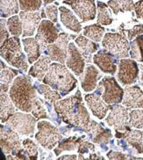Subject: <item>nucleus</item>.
I'll return each mask as SVG.
<instances>
[{
	"mask_svg": "<svg viewBox=\"0 0 143 160\" xmlns=\"http://www.w3.org/2000/svg\"><path fill=\"white\" fill-rule=\"evenodd\" d=\"M59 10L61 21L64 26L75 33H80V31H82V25L73 13L64 6L60 7Z\"/></svg>",
	"mask_w": 143,
	"mask_h": 160,
	"instance_id": "24",
	"label": "nucleus"
},
{
	"mask_svg": "<svg viewBox=\"0 0 143 160\" xmlns=\"http://www.w3.org/2000/svg\"><path fill=\"white\" fill-rule=\"evenodd\" d=\"M88 158H89V159H102V160L105 159V158L104 157H101V156H97V154H95V153H90Z\"/></svg>",
	"mask_w": 143,
	"mask_h": 160,
	"instance_id": "48",
	"label": "nucleus"
},
{
	"mask_svg": "<svg viewBox=\"0 0 143 160\" xmlns=\"http://www.w3.org/2000/svg\"><path fill=\"white\" fill-rule=\"evenodd\" d=\"M38 132L35 136L36 141L45 149L51 150L62 139L59 130L47 121L39 122L37 124Z\"/></svg>",
	"mask_w": 143,
	"mask_h": 160,
	"instance_id": "7",
	"label": "nucleus"
},
{
	"mask_svg": "<svg viewBox=\"0 0 143 160\" xmlns=\"http://www.w3.org/2000/svg\"><path fill=\"white\" fill-rule=\"evenodd\" d=\"M22 145L20 142L19 133L8 127V126L1 125L0 128V146L5 154H12L16 156L21 150Z\"/></svg>",
	"mask_w": 143,
	"mask_h": 160,
	"instance_id": "10",
	"label": "nucleus"
},
{
	"mask_svg": "<svg viewBox=\"0 0 143 160\" xmlns=\"http://www.w3.org/2000/svg\"><path fill=\"white\" fill-rule=\"evenodd\" d=\"M1 17L8 18L19 13V0H0Z\"/></svg>",
	"mask_w": 143,
	"mask_h": 160,
	"instance_id": "33",
	"label": "nucleus"
},
{
	"mask_svg": "<svg viewBox=\"0 0 143 160\" xmlns=\"http://www.w3.org/2000/svg\"><path fill=\"white\" fill-rule=\"evenodd\" d=\"M126 32L127 36H128V40H129V41H132V40L134 38H136V36H140V35H142L143 25L140 24V25H136V26H134L132 29H130V30L126 31Z\"/></svg>",
	"mask_w": 143,
	"mask_h": 160,
	"instance_id": "45",
	"label": "nucleus"
},
{
	"mask_svg": "<svg viewBox=\"0 0 143 160\" xmlns=\"http://www.w3.org/2000/svg\"><path fill=\"white\" fill-rule=\"evenodd\" d=\"M42 82L65 96L77 87V81L64 64L60 62L51 63L48 72Z\"/></svg>",
	"mask_w": 143,
	"mask_h": 160,
	"instance_id": "3",
	"label": "nucleus"
},
{
	"mask_svg": "<svg viewBox=\"0 0 143 160\" xmlns=\"http://www.w3.org/2000/svg\"><path fill=\"white\" fill-rule=\"evenodd\" d=\"M94 93L101 96L108 105H116L122 102L124 96V89L112 76H105L99 83Z\"/></svg>",
	"mask_w": 143,
	"mask_h": 160,
	"instance_id": "5",
	"label": "nucleus"
},
{
	"mask_svg": "<svg viewBox=\"0 0 143 160\" xmlns=\"http://www.w3.org/2000/svg\"><path fill=\"white\" fill-rule=\"evenodd\" d=\"M85 137V135H83L82 137H77V136H73V137H70L63 140H61L59 142L58 146L54 149V152L56 155H60L62 152H65V151H74L77 150L78 147H79L80 142L82 141V139Z\"/></svg>",
	"mask_w": 143,
	"mask_h": 160,
	"instance_id": "28",
	"label": "nucleus"
},
{
	"mask_svg": "<svg viewBox=\"0 0 143 160\" xmlns=\"http://www.w3.org/2000/svg\"><path fill=\"white\" fill-rule=\"evenodd\" d=\"M23 147L30 159L36 160L38 158V147L30 138L23 140Z\"/></svg>",
	"mask_w": 143,
	"mask_h": 160,
	"instance_id": "40",
	"label": "nucleus"
},
{
	"mask_svg": "<svg viewBox=\"0 0 143 160\" xmlns=\"http://www.w3.org/2000/svg\"><path fill=\"white\" fill-rule=\"evenodd\" d=\"M139 76V66L133 59L123 58L119 62L117 79L123 86L135 83Z\"/></svg>",
	"mask_w": 143,
	"mask_h": 160,
	"instance_id": "11",
	"label": "nucleus"
},
{
	"mask_svg": "<svg viewBox=\"0 0 143 160\" xmlns=\"http://www.w3.org/2000/svg\"><path fill=\"white\" fill-rule=\"evenodd\" d=\"M73 38H75V36H69L68 34L61 33L54 43L47 45L41 49L46 55L51 58L52 61L64 64L66 62L68 54L69 41Z\"/></svg>",
	"mask_w": 143,
	"mask_h": 160,
	"instance_id": "8",
	"label": "nucleus"
},
{
	"mask_svg": "<svg viewBox=\"0 0 143 160\" xmlns=\"http://www.w3.org/2000/svg\"><path fill=\"white\" fill-rule=\"evenodd\" d=\"M52 62V59L48 56H41V58L35 62L29 71V74L39 81H42Z\"/></svg>",
	"mask_w": 143,
	"mask_h": 160,
	"instance_id": "25",
	"label": "nucleus"
},
{
	"mask_svg": "<svg viewBox=\"0 0 143 160\" xmlns=\"http://www.w3.org/2000/svg\"><path fill=\"white\" fill-rule=\"evenodd\" d=\"M94 63L102 72L109 74H115L117 70V58L109 52L107 50H101L93 58Z\"/></svg>",
	"mask_w": 143,
	"mask_h": 160,
	"instance_id": "16",
	"label": "nucleus"
},
{
	"mask_svg": "<svg viewBox=\"0 0 143 160\" xmlns=\"http://www.w3.org/2000/svg\"><path fill=\"white\" fill-rule=\"evenodd\" d=\"M45 11L47 14V18L52 21L53 23H57L58 21V8L57 5L54 4H51V5H47L45 8Z\"/></svg>",
	"mask_w": 143,
	"mask_h": 160,
	"instance_id": "42",
	"label": "nucleus"
},
{
	"mask_svg": "<svg viewBox=\"0 0 143 160\" xmlns=\"http://www.w3.org/2000/svg\"><path fill=\"white\" fill-rule=\"evenodd\" d=\"M36 121L37 120L35 116L26 114V112H17L8 118L5 125L20 135L33 136L36 130Z\"/></svg>",
	"mask_w": 143,
	"mask_h": 160,
	"instance_id": "9",
	"label": "nucleus"
},
{
	"mask_svg": "<svg viewBox=\"0 0 143 160\" xmlns=\"http://www.w3.org/2000/svg\"><path fill=\"white\" fill-rule=\"evenodd\" d=\"M97 23L102 25H110L113 22V18L111 16L110 11L107 8V4L99 1L97 3Z\"/></svg>",
	"mask_w": 143,
	"mask_h": 160,
	"instance_id": "35",
	"label": "nucleus"
},
{
	"mask_svg": "<svg viewBox=\"0 0 143 160\" xmlns=\"http://www.w3.org/2000/svg\"><path fill=\"white\" fill-rule=\"evenodd\" d=\"M7 27L13 36H17L19 37L23 34V25L22 21L18 15H14L10 17L7 20Z\"/></svg>",
	"mask_w": 143,
	"mask_h": 160,
	"instance_id": "36",
	"label": "nucleus"
},
{
	"mask_svg": "<svg viewBox=\"0 0 143 160\" xmlns=\"http://www.w3.org/2000/svg\"><path fill=\"white\" fill-rule=\"evenodd\" d=\"M59 36V30L56 27L54 23L51 20H42L37 29L36 39L40 43L41 48L47 45L52 44L57 40Z\"/></svg>",
	"mask_w": 143,
	"mask_h": 160,
	"instance_id": "14",
	"label": "nucleus"
},
{
	"mask_svg": "<svg viewBox=\"0 0 143 160\" xmlns=\"http://www.w3.org/2000/svg\"><path fill=\"white\" fill-rule=\"evenodd\" d=\"M121 103L128 109H143V91L138 86L126 87Z\"/></svg>",
	"mask_w": 143,
	"mask_h": 160,
	"instance_id": "20",
	"label": "nucleus"
},
{
	"mask_svg": "<svg viewBox=\"0 0 143 160\" xmlns=\"http://www.w3.org/2000/svg\"><path fill=\"white\" fill-rule=\"evenodd\" d=\"M102 46L117 59L127 58L130 56L131 44L124 34H105L102 40Z\"/></svg>",
	"mask_w": 143,
	"mask_h": 160,
	"instance_id": "6",
	"label": "nucleus"
},
{
	"mask_svg": "<svg viewBox=\"0 0 143 160\" xmlns=\"http://www.w3.org/2000/svg\"><path fill=\"white\" fill-rule=\"evenodd\" d=\"M19 18L22 21L23 34L24 38L33 36L36 29H38L40 21L42 19V14L40 12H19Z\"/></svg>",
	"mask_w": 143,
	"mask_h": 160,
	"instance_id": "17",
	"label": "nucleus"
},
{
	"mask_svg": "<svg viewBox=\"0 0 143 160\" xmlns=\"http://www.w3.org/2000/svg\"><path fill=\"white\" fill-rule=\"evenodd\" d=\"M8 94L17 109L26 113H31L34 104L39 99L31 78L26 75H19L14 78Z\"/></svg>",
	"mask_w": 143,
	"mask_h": 160,
	"instance_id": "2",
	"label": "nucleus"
},
{
	"mask_svg": "<svg viewBox=\"0 0 143 160\" xmlns=\"http://www.w3.org/2000/svg\"><path fill=\"white\" fill-rule=\"evenodd\" d=\"M92 141L94 143L108 144L112 138V132L110 129H105L94 121H91L90 130L88 132Z\"/></svg>",
	"mask_w": 143,
	"mask_h": 160,
	"instance_id": "22",
	"label": "nucleus"
},
{
	"mask_svg": "<svg viewBox=\"0 0 143 160\" xmlns=\"http://www.w3.org/2000/svg\"><path fill=\"white\" fill-rule=\"evenodd\" d=\"M101 74L97 68L88 64L85 67L84 72L79 76L81 86L85 92H91L95 90L98 86V80L100 79Z\"/></svg>",
	"mask_w": 143,
	"mask_h": 160,
	"instance_id": "19",
	"label": "nucleus"
},
{
	"mask_svg": "<svg viewBox=\"0 0 143 160\" xmlns=\"http://www.w3.org/2000/svg\"><path fill=\"white\" fill-rule=\"evenodd\" d=\"M105 122L110 127H114L116 131L126 132L131 128L129 124L128 108L122 105H114L111 111L105 119Z\"/></svg>",
	"mask_w": 143,
	"mask_h": 160,
	"instance_id": "12",
	"label": "nucleus"
},
{
	"mask_svg": "<svg viewBox=\"0 0 143 160\" xmlns=\"http://www.w3.org/2000/svg\"><path fill=\"white\" fill-rule=\"evenodd\" d=\"M116 137L122 138L130 146L136 150L138 153H143V131L130 128L126 132L116 131Z\"/></svg>",
	"mask_w": 143,
	"mask_h": 160,
	"instance_id": "21",
	"label": "nucleus"
},
{
	"mask_svg": "<svg viewBox=\"0 0 143 160\" xmlns=\"http://www.w3.org/2000/svg\"><path fill=\"white\" fill-rule=\"evenodd\" d=\"M140 83L141 86H143V72L141 73V78H140Z\"/></svg>",
	"mask_w": 143,
	"mask_h": 160,
	"instance_id": "50",
	"label": "nucleus"
},
{
	"mask_svg": "<svg viewBox=\"0 0 143 160\" xmlns=\"http://www.w3.org/2000/svg\"><path fill=\"white\" fill-rule=\"evenodd\" d=\"M53 105L56 113L62 122L76 127L78 131L82 130L88 133L91 124L90 116L83 104L79 89L73 95L56 101Z\"/></svg>",
	"mask_w": 143,
	"mask_h": 160,
	"instance_id": "1",
	"label": "nucleus"
},
{
	"mask_svg": "<svg viewBox=\"0 0 143 160\" xmlns=\"http://www.w3.org/2000/svg\"><path fill=\"white\" fill-rule=\"evenodd\" d=\"M84 99L93 115L99 120H103L105 118L108 111L111 110V107H112L110 105H108L107 103H105L103 99L100 98L99 94L95 93L86 94Z\"/></svg>",
	"mask_w": 143,
	"mask_h": 160,
	"instance_id": "18",
	"label": "nucleus"
},
{
	"mask_svg": "<svg viewBox=\"0 0 143 160\" xmlns=\"http://www.w3.org/2000/svg\"><path fill=\"white\" fill-rule=\"evenodd\" d=\"M19 3L21 11L36 12L40 10L43 0H19Z\"/></svg>",
	"mask_w": 143,
	"mask_h": 160,
	"instance_id": "38",
	"label": "nucleus"
},
{
	"mask_svg": "<svg viewBox=\"0 0 143 160\" xmlns=\"http://www.w3.org/2000/svg\"><path fill=\"white\" fill-rule=\"evenodd\" d=\"M75 43L79 48L80 52L83 56L87 62H93V54L95 53L99 50V46L97 43L90 41L88 37L83 36H77L75 39Z\"/></svg>",
	"mask_w": 143,
	"mask_h": 160,
	"instance_id": "23",
	"label": "nucleus"
},
{
	"mask_svg": "<svg viewBox=\"0 0 143 160\" xmlns=\"http://www.w3.org/2000/svg\"><path fill=\"white\" fill-rule=\"evenodd\" d=\"M105 29L99 24L88 25L83 29V36L96 42L102 41L103 37L105 36Z\"/></svg>",
	"mask_w": 143,
	"mask_h": 160,
	"instance_id": "32",
	"label": "nucleus"
},
{
	"mask_svg": "<svg viewBox=\"0 0 143 160\" xmlns=\"http://www.w3.org/2000/svg\"><path fill=\"white\" fill-rule=\"evenodd\" d=\"M77 155L75 154H67V155H63V156H62V157H59L57 158L58 160L60 159H69V160H73V159H77Z\"/></svg>",
	"mask_w": 143,
	"mask_h": 160,
	"instance_id": "47",
	"label": "nucleus"
},
{
	"mask_svg": "<svg viewBox=\"0 0 143 160\" xmlns=\"http://www.w3.org/2000/svg\"><path fill=\"white\" fill-rule=\"evenodd\" d=\"M44 101L40 97L39 99L34 104L33 110L31 111V114L36 118V120H42V119H50L48 114H47L46 109H45Z\"/></svg>",
	"mask_w": 143,
	"mask_h": 160,
	"instance_id": "39",
	"label": "nucleus"
},
{
	"mask_svg": "<svg viewBox=\"0 0 143 160\" xmlns=\"http://www.w3.org/2000/svg\"><path fill=\"white\" fill-rule=\"evenodd\" d=\"M129 124L131 128L143 129V109H136L130 112Z\"/></svg>",
	"mask_w": 143,
	"mask_h": 160,
	"instance_id": "37",
	"label": "nucleus"
},
{
	"mask_svg": "<svg viewBox=\"0 0 143 160\" xmlns=\"http://www.w3.org/2000/svg\"><path fill=\"white\" fill-rule=\"evenodd\" d=\"M19 74V71L11 68L6 67L5 68L1 70V75H0V88L1 92L7 93L9 91V88L11 87L14 78Z\"/></svg>",
	"mask_w": 143,
	"mask_h": 160,
	"instance_id": "29",
	"label": "nucleus"
},
{
	"mask_svg": "<svg viewBox=\"0 0 143 160\" xmlns=\"http://www.w3.org/2000/svg\"><path fill=\"white\" fill-rule=\"evenodd\" d=\"M107 157L110 159H143L142 158H136L134 156H131V155L124 154L120 152H116V151H110L108 152Z\"/></svg>",
	"mask_w": 143,
	"mask_h": 160,
	"instance_id": "44",
	"label": "nucleus"
},
{
	"mask_svg": "<svg viewBox=\"0 0 143 160\" xmlns=\"http://www.w3.org/2000/svg\"><path fill=\"white\" fill-rule=\"evenodd\" d=\"M63 3L70 6L83 22L93 20L96 17L94 0H63Z\"/></svg>",
	"mask_w": 143,
	"mask_h": 160,
	"instance_id": "13",
	"label": "nucleus"
},
{
	"mask_svg": "<svg viewBox=\"0 0 143 160\" xmlns=\"http://www.w3.org/2000/svg\"><path fill=\"white\" fill-rule=\"evenodd\" d=\"M6 65L4 64V62H3V61H1V70H3V69H4L6 68Z\"/></svg>",
	"mask_w": 143,
	"mask_h": 160,
	"instance_id": "51",
	"label": "nucleus"
},
{
	"mask_svg": "<svg viewBox=\"0 0 143 160\" xmlns=\"http://www.w3.org/2000/svg\"><path fill=\"white\" fill-rule=\"evenodd\" d=\"M139 68H141V70H143V64H140V65H139Z\"/></svg>",
	"mask_w": 143,
	"mask_h": 160,
	"instance_id": "52",
	"label": "nucleus"
},
{
	"mask_svg": "<svg viewBox=\"0 0 143 160\" xmlns=\"http://www.w3.org/2000/svg\"><path fill=\"white\" fill-rule=\"evenodd\" d=\"M135 11L136 17L143 19V0L137 1L135 3Z\"/></svg>",
	"mask_w": 143,
	"mask_h": 160,
	"instance_id": "46",
	"label": "nucleus"
},
{
	"mask_svg": "<svg viewBox=\"0 0 143 160\" xmlns=\"http://www.w3.org/2000/svg\"><path fill=\"white\" fill-rule=\"evenodd\" d=\"M86 136L82 139V141L80 142L79 147H78V149H77V152L78 154H85V153H88L89 152V151H93L94 152L95 150V147L93 143H91L88 141L85 140Z\"/></svg>",
	"mask_w": 143,
	"mask_h": 160,
	"instance_id": "41",
	"label": "nucleus"
},
{
	"mask_svg": "<svg viewBox=\"0 0 143 160\" xmlns=\"http://www.w3.org/2000/svg\"><path fill=\"white\" fill-rule=\"evenodd\" d=\"M15 105L12 101L9 94L1 92L0 95V115L1 122L5 123L8 118L15 112Z\"/></svg>",
	"mask_w": 143,
	"mask_h": 160,
	"instance_id": "27",
	"label": "nucleus"
},
{
	"mask_svg": "<svg viewBox=\"0 0 143 160\" xmlns=\"http://www.w3.org/2000/svg\"><path fill=\"white\" fill-rule=\"evenodd\" d=\"M107 5L112 9L115 14H118L120 12L133 11L135 9L133 0H110L108 1Z\"/></svg>",
	"mask_w": 143,
	"mask_h": 160,
	"instance_id": "31",
	"label": "nucleus"
},
{
	"mask_svg": "<svg viewBox=\"0 0 143 160\" xmlns=\"http://www.w3.org/2000/svg\"><path fill=\"white\" fill-rule=\"evenodd\" d=\"M1 57L10 66L20 69L23 72H27L29 64L21 49L19 37L12 36L3 42L1 46Z\"/></svg>",
	"mask_w": 143,
	"mask_h": 160,
	"instance_id": "4",
	"label": "nucleus"
},
{
	"mask_svg": "<svg viewBox=\"0 0 143 160\" xmlns=\"http://www.w3.org/2000/svg\"><path fill=\"white\" fill-rule=\"evenodd\" d=\"M66 64L67 67L78 77L84 72L85 59L82 55L80 50L76 47L73 42H70L68 45V54Z\"/></svg>",
	"mask_w": 143,
	"mask_h": 160,
	"instance_id": "15",
	"label": "nucleus"
},
{
	"mask_svg": "<svg viewBox=\"0 0 143 160\" xmlns=\"http://www.w3.org/2000/svg\"><path fill=\"white\" fill-rule=\"evenodd\" d=\"M34 87L36 88L39 94H42V96L45 97V99L49 100L50 102L55 103L57 100H60L62 99V95L58 91L55 89H52V87L47 85L46 83H39L38 82H36Z\"/></svg>",
	"mask_w": 143,
	"mask_h": 160,
	"instance_id": "30",
	"label": "nucleus"
},
{
	"mask_svg": "<svg viewBox=\"0 0 143 160\" xmlns=\"http://www.w3.org/2000/svg\"><path fill=\"white\" fill-rule=\"evenodd\" d=\"M9 31L7 27V21L3 18L1 19V24H0V43L1 46L3 44L7 39L9 38Z\"/></svg>",
	"mask_w": 143,
	"mask_h": 160,
	"instance_id": "43",
	"label": "nucleus"
},
{
	"mask_svg": "<svg viewBox=\"0 0 143 160\" xmlns=\"http://www.w3.org/2000/svg\"><path fill=\"white\" fill-rule=\"evenodd\" d=\"M130 57L133 60L143 62V34L136 36L131 42Z\"/></svg>",
	"mask_w": 143,
	"mask_h": 160,
	"instance_id": "34",
	"label": "nucleus"
},
{
	"mask_svg": "<svg viewBox=\"0 0 143 160\" xmlns=\"http://www.w3.org/2000/svg\"><path fill=\"white\" fill-rule=\"evenodd\" d=\"M54 1H55V0H43V5H44L45 7H47L48 4L53 3Z\"/></svg>",
	"mask_w": 143,
	"mask_h": 160,
	"instance_id": "49",
	"label": "nucleus"
},
{
	"mask_svg": "<svg viewBox=\"0 0 143 160\" xmlns=\"http://www.w3.org/2000/svg\"><path fill=\"white\" fill-rule=\"evenodd\" d=\"M24 49L27 56V61L29 63L33 64L41 58V46L36 38L26 37L22 39Z\"/></svg>",
	"mask_w": 143,
	"mask_h": 160,
	"instance_id": "26",
	"label": "nucleus"
}]
</instances>
